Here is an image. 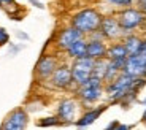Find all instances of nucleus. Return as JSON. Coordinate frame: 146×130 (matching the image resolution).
Listing matches in <instances>:
<instances>
[{"mask_svg":"<svg viewBox=\"0 0 146 130\" xmlns=\"http://www.w3.org/2000/svg\"><path fill=\"white\" fill-rule=\"evenodd\" d=\"M145 84V78H135V76L121 72L113 81L105 83V97L108 103H121L125 108V105H129L137 98L138 92Z\"/></svg>","mask_w":146,"mask_h":130,"instance_id":"f257e3e1","label":"nucleus"},{"mask_svg":"<svg viewBox=\"0 0 146 130\" xmlns=\"http://www.w3.org/2000/svg\"><path fill=\"white\" fill-rule=\"evenodd\" d=\"M72 94L78 98L83 108L94 106L105 97V81L99 76L92 75L86 83L75 87Z\"/></svg>","mask_w":146,"mask_h":130,"instance_id":"f03ea898","label":"nucleus"},{"mask_svg":"<svg viewBox=\"0 0 146 130\" xmlns=\"http://www.w3.org/2000/svg\"><path fill=\"white\" fill-rule=\"evenodd\" d=\"M103 13L97 7H86L73 13L70 18V25H73L76 30H80L84 36H89L91 33L99 30L100 21Z\"/></svg>","mask_w":146,"mask_h":130,"instance_id":"7ed1b4c3","label":"nucleus"},{"mask_svg":"<svg viewBox=\"0 0 146 130\" xmlns=\"http://www.w3.org/2000/svg\"><path fill=\"white\" fill-rule=\"evenodd\" d=\"M113 13L119 21V25L124 35L132 32H143L146 29V15L137 5L121 8V10H116Z\"/></svg>","mask_w":146,"mask_h":130,"instance_id":"20e7f679","label":"nucleus"},{"mask_svg":"<svg viewBox=\"0 0 146 130\" xmlns=\"http://www.w3.org/2000/svg\"><path fill=\"white\" fill-rule=\"evenodd\" d=\"M46 84L54 90H64V92H73L75 84H73V76H72V67L67 59H62V62L57 65Z\"/></svg>","mask_w":146,"mask_h":130,"instance_id":"39448f33","label":"nucleus"},{"mask_svg":"<svg viewBox=\"0 0 146 130\" xmlns=\"http://www.w3.org/2000/svg\"><path fill=\"white\" fill-rule=\"evenodd\" d=\"M59 54L60 52H57V51L41 54V57L35 64V70H33V78H35L36 83H46L49 80V76L54 73L57 65L62 62V57Z\"/></svg>","mask_w":146,"mask_h":130,"instance_id":"423d86ee","label":"nucleus"},{"mask_svg":"<svg viewBox=\"0 0 146 130\" xmlns=\"http://www.w3.org/2000/svg\"><path fill=\"white\" fill-rule=\"evenodd\" d=\"M81 109H83V106H81V103L78 101V98L75 95H72V97H64L57 103L56 116L59 117V121H60L62 125H68V124H75V121L78 119Z\"/></svg>","mask_w":146,"mask_h":130,"instance_id":"0eeeda50","label":"nucleus"},{"mask_svg":"<svg viewBox=\"0 0 146 130\" xmlns=\"http://www.w3.org/2000/svg\"><path fill=\"white\" fill-rule=\"evenodd\" d=\"M94 59L84 56V57L70 60V67H72V76H73V84L75 87L80 84L86 83V81L94 75Z\"/></svg>","mask_w":146,"mask_h":130,"instance_id":"6e6552de","label":"nucleus"},{"mask_svg":"<svg viewBox=\"0 0 146 130\" xmlns=\"http://www.w3.org/2000/svg\"><path fill=\"white\" fill-rule=\"evenodd\" d=\"M99 33L103 36V40H106L108 43L110 41L121 40L124 36V32L121 29L119 21L114 16V13H108V15L102 16V21H100V25H99Z\"/></svg>","mask_w":146,"mask_h":130,"instance_id":"1a4fd4ad","label":"nucleus"},{"mask_svg":"<svg viewBox=\"0 0 146 130\" xmlns=\"http://www.w3.org/2000/svg\"><path fill=\"white\" fill-rule=\"evenodd\" d=\"M81 36H84L83 33L80 32V30H76L73 25H65V27H62L60 30H57V33H56V38H54V49L57 51V52H65V49L70 46V44L73 43V41H76L78 38H81Z\"/></svg>","mask_w":146,"mask_h":130,"instance_id":"9d476101","label":"nucleus"},{"mask_svg":"<svg viewBox=\"0 0 146 130\" xmlns=\"http://www.w3.org/2000/svg\"><path fill=\"white\" fill-rule=\"evenodd\" d=\"M27 125H29V111L26 108H22V106L8 113L3 122L0 124V127L5 130H22Z\"/></svg>","mask_w":146,"mask_h":130,"instance_id":"9b49d317","label":"nucleus"},{"mask_svg":"<svg viewBox=\"0 0 146 130\" xmlns=\"http://www.w3.org/2000/svg\"><path fill=\"white\" fill-rule=\"evenodd\" d=\"M88 38V46H86V56L94 60L106 57V49H108V41L103 40V36L99 33V30L91 33Z\"/></svg>","mask_w":146,"mask_h":130,"instance_id":"f8f14e48","label":"nucleus"},{"mask_svg":"<svg viewBox=\"0 0 146 130\" xmlns=\"http://www.w3.org/2000/svg\"><path fill=\"white\" fill-rule=\"evenodd\" d=\"M106 108H108V103H100V105L97 103V105L89 106V108H83V113L75 121V125L76 127H89L106 111Z\"/></svg>","mask_w":146,"mask_h":130,"instance_id":"ddd939ff","label":"nucleus"},{"mask_svg":"<svg viewBox=\"0 0 146 130\" xmlns=\"http://www.w3.org/2000/svg\"><path fill=\"white\" fill-rule=\"evenodd\" d=\"M129 52L125 49L122 40H116V41H110L108 43V49H106V59L111 62H116V64L122 65L124 67V62L127 60Z\"/></svg>","mask_w":146,"mask_h":130,"instance_id":"4468645a","label":"nucleus"},{"mask_svg":"<svg viewBox=\"0 0 146 130\" xmlns=\"http://www.w3.org/2000/svg\"><path fill=\"white\" fill-rule=\"evenodd\" d=\"M121 40H122V43H124L129 56H133L141 49L143 41H145V36H143L140 32H132V33H125Z\"/></svg>","mask_w":146,"mask_h":130,"instance_id":"2eb2a0df","label":"nucleus"},{"mask_svg":"<svg viewBox=\"0 0 146 130\" xmlns=\"http://www.w3.org/2000/svg\"><path fill=\"white\" fill-rule=\"evenodd\" d=\"M86 46H88V38L86 36H81L76 41H73L68 48L65 49V59L67 60H75V59H80L86 56Z\"/></svg>","mask_w":146,"mask_h":130,"instance_id":"dca6fc26","label":"nucleus"},{"mask_svg":"<svg viewBox=\"0 0 146 130\" xmlns=\"http://www.w3.org/2000/svg\"><path fill=\"white\" fill-rule=\"evenodd\" d=\"M121 72H122V65L116 64V62L108 60V65H106V70H105V75H103V81H105V83L113 81Z\"/></svg>","mask_w":146,"mask_h":130,"instance_id":"f3484780","label":"nucleus"},{"mask_svg":"<svg viewBox=\"0 0 146 130\" xmlns=\"http://www.w3.org/2000/svg\"><path fill=\"white\" fill-rule=\"evenodd\" d=\"M103 3L111 8V13H113V11L121 10V8H127V7H132V5H137V0H103Z\"/></svg>","mask_w":146,"mask_h":130,"instance_id":"a211bd4d","label":"nucleus"},{"mask_svg":"<svg viewBox=\"0 0 146 130\" xmlns=\"http://www.w3.org/2000/svg\"><path fill=\"white\" fill-rule=\"evenodd\" d=\"M36 125H40V127H54V125H62L60 124V121H59L57 116H49V117H43L41 121H38L36 122Z\"/></svg>","mask_w":146,"mask_h":130,"instance_id":"6ab92c4d","label":"nucleus"},{"mask_svg":"<svg viewBox=\"0 0 146 130\" xmlns=\"http://www.w3.org/2000/svg\"><path fill=\"white\" fill-rule=\"evenodd\" d=\"M8 41H10V33L3 27H0V46H5Z\"/></svg>","mask_w":146,"mask_h":130,"instance_id":"aec40b11","label":"nucleus"},{"mask_svg":"<svg viewBox=\"0 0 146 130\" xmlns=\"http://www.w3.org/2000/svg\"><path fill=\"white\" fill-rule=\"evenodd\" d=\"M137 56L140 57V60L143 62V64L146 65V36H145V41H143V46H141V49L137 52Z\"/></svg>","mask_w":146,"mask_h":130,"instance_id":"412c9836","label":"nucleus"},{"mask_svg":"<svg viewBox=\"0 0 146 130\" xmlns=\"http://www.w3.org/2000/svg\"><path fill=\"white\" fill-rule=\"evenodd\" d=\"M137 7L146 15V0H137Z\"/></svg>","mask_w":146,"mask_h":130,"instance_id":"4be33fe9","label":"nucleus"},{"mask_svg":"<svg viewBox=\"0 0 146 130\" xmlns=\"http://www.w3.org/2000/svg\"><path fill=\"white\" fill-rule=\"evenodd\" d=\"M141 121H143V124H146V108H145V113L141 116Z\"/></svg>","mask_w":146,"mask_h":130,"instance_id":"5701e85b","label":"nucleus"},{"mask_svg":"<svg viewBox=\"0 0 146 130\" xmlns=\"http://www.w3.org/2000/svg\"><path fill=\"white\" fill-rule=\"evenodd\" d=\"M13 2H15V0H3V3H5V5H11Z\"/></svg>","mask_w":146,"mask_h":130,"instance_id":"b1692460","label":"nucleus"},{"mask_svg":"<svg viewBox=\"0 0 146 130\" xmlns=\"http://www.w3.org/2000/svg\"><path fill=\"white\" fill-rule=\"evenodd\" d=\"M3 5H5V3H3V0H0V7H3Z\"/></svg>","mask_w":146,"mask_h":130,"instance_id":"393cba45","label":"nucleus"}]
</instances>
